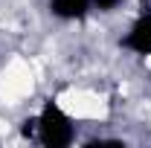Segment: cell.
I'll use <instances>...</instances> for the list:
<instances>
[{"mask_svg":"<svg viewBox=\"0 0 151 148\" xmlns=\"http://www.w3.org/2000/svg\"><path fill=\"white\" fill-rule=\"evenodd\" d=\"M38 134H41V142L50 145V148L70 145V139H73V125H70V119L64 116V111L58 108L55 102H50V105L41 111Z\"/></svg>","mask_w":151,"mask_h":148,"instance_id":"obj_1","label":"cell"},{"mask_svg":"<svg viewBox=\"0 0 151 148\" xmlns=\"http://www.w3.org/2000/svg\"><path fill=\"white\" fill-rule=\"evenodd\" d=\"M122 44L128 50H134V52H139V55H151V15H142L137 20Z\"/></svg>","mask_w":151,"mask_h":148,"instance_id":"obj_2","label":"cell"},{"mask_svg":"<svg viewBox=\"0 0 151 148\" xmlns=\"http://www.w3.org/2000/svg\"><path fill=\"white\" fill-rule=\"evenodd\" d=\"M90 0H52V12L58 18H81L87 12Z\"/></svg>","mask_w":151,"mask_h":148,"instance_id":"obj_3","label":"cell"},{"mask_svg":"<svg viewBox=\"0 0 151 148\" xmlns=\"http://www.w3.org/2000/svg\"><path fill=\"white\" fill-rule=\"evenodd\" d=\"M93 3L99 6V9H113V6H116L119 0H93Z\"/></svg>","mask_w":151,"mask_h":148,"instance_id":"obj_4","label":"cell"}]
</instances>
